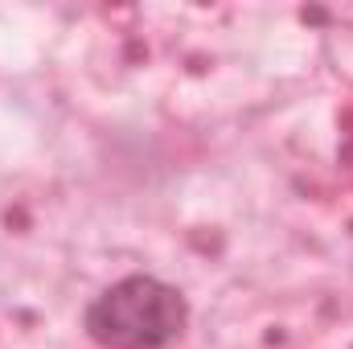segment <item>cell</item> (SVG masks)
I'll use <instances>...</instances> for the list:
<instances>
[{
	"mask_svg": "<svg viewBox=\"0 0 353 349\" xmlns=\"http://www.w3.org/2000/svg\"><path fill=\"white\" fill-rule=\"evenodd\" d=\"M83 325L103 349H165L189 325V300L169 279L123 275L87 304Z\"/></svg>",
	"mask_w": 353,
	"mask_h": 349,
	"instance_id": "1",
	"label": "cell"
}]
</instances>
